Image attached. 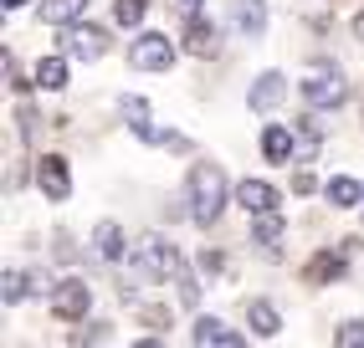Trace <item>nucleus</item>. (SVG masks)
Returning a JSON list of instances; mask_svg holds the SVG:
<instances>
[{"label": "nucleus", "instance_id": "nucleus-1", "mask_svg": "<svg viewBox=\"0 0 364 348\" xmlns=\"http://www.w3.org/2000/svg\"><path fill=\"white\" fill-rule=\"evenodd\" d=\"M226 195H236V190L226 185V169L221 164L200 159L196 169H190V215H196V226H215V220H221Z\"/></svg>", "mask_w": 364, "mask_h": 348}, {"label": "nucleus", "instance_id": "nucleus-2", "mask_svg": "<svg viewBox=\"0 0 364 348\" xmlns=\"http://www.w3.org/2000/svg\"><path fill=\"white\" fill-rule=\"evenodd\" d=\"M129 266H134V277H144V282H180L185 277L180 246L164 241V236H144L134 251H129Z\"/></svg>", "mask_w": 364, "mask_h": 348}, {"label": "nucleus", "instance_id": "nucleus-3", "mask_svg": "<svg viewBox=\"0 0 364 348\" xmlns=\"http://www.w3.org/2000/svg\"><path fill=\"white\" fill-rule=\"evenodd\" d=\"M344 97H349V77H344L333 62H313V67L303 72V103H308V108L328 113V108H344Z\"/></svg>", "mask_w": 364, "mask_h": 348}, {"label": "nucleus", "instance_id": "nucleus-4", "mask_svg": "<svg viewBox=\"0 0 364 348\" xmlns=\"http://www.w3.org/2000/svg\"><path fill=\"white\" fill-rule=\"evenodd\" d=\"M354 251H359V241H338V246H328V251H318V256H308V266H303V277H308L313 287H328V282H338V277H344V271H349Z\"/></svg>", "mask_w": 364, "mask_h": 348}, {"label": "nucleus", "instance_id": "nucleus-5", "mask_svg": "<svg viewBox=\"0 0 364 348\" xmlns=\"http://www.w3.org/2000/svg\"><path fill=\"white\" fill-rule=\"evenodd\" d=\"M57 41H62V52H67V57H77V62H98V57H108V46H113V36H108L103 26H87V21L67 26Z\"/></svg>", "mask_w": 364, "mask_h": 348}, {"label": "nucleus", "instance_id": "nucleus-6", "mask_svg": "<svg viewBox=\"0 0 364 348\" xmlns=\"http://www.w3.org/2000/svg\"><path fill=\"white\" fill-rule=\"evenodd\" d=\"M129 62L139 72H169V67H175V46H169V36H159V31H144L129 46Z\"/></svg>", "mask_w": 364, "mask_h": 348}, {"label": "nucleus", "instance_id": "nucleus-7", "mask_svg": "<svg viewBox=\"0 0 364 348\" xmlns=\"http://www.w3.org/2000/svg\"><path fill=\"white\" fill-rule=\"evenodd\" d=\"M36 185H41L46 200H67V195H72V169H67V159H62V154H41V159H36Z\"/></svg>", "mask_w": 364, "mask_h": 348}, {"label": "nucleus", "instance_id": "nucleus-8", "mask_svg": "<svg viewBox=\"0 0 364 348\" xmlns=\"http://www.w3.org/2000/svg\"><path fill=\"white\" fill-rule=\"evenodd\" d=\"M87 308H92V292H87V282H62L57 292H52V312L62 317V322H82L87 317Z\"/></svg>", "mask_w": 364, "mask_h": 348}, {"label": "nucleus", "instance_id": "nucleus-9", "mask_svg": "<svg viewBox=\"0 0 364 348\" xmlns=\"http://www.w3.org/2000/svg\"><path fill=\"white\" fill-rule=\"evenodd\" d=\"M236 200L247 205L252 215H277V200H282V195L267 185V180H241V185H236Z\"/></svg>", "mask_w": 364, "mask_h": 348}, {"label": "nucleus", "instance_id": "nucleus-10", "mask_svg": "<svg viewBox=\"0 0 364 348\" xmlns=\"http://www.w3.org/2000/svg\"><path fill=\"white\" fill-rule=\"evenodd\" d=\"M185 52L190 57H215V52H221V31H215L205 16L185 21Z\"/></svg>", "mask_w": 364, "mask_h": 348}, {"label": "nucleus", "instance_id": "nucleus-11", "mask_svg": "<svg viewBox=\"0 0 364 348\" xmlns=\"http://www.w3.org/2000/svg\"><path fill=\"white\" fill-rule=\"evenodd\" d=\"M282 92H287L282 72H262V77L252 82V92H247V103H252V113H272L282 103Z\"/></svg>", "mask_w": 364, "mask_h": 348}, {"label": "nucleus", "instance_id": "nucleus-12", "mask_svg": "<svg viewBox=\"0 0 364 348\" xmlns=\"http://www.w3.org/2000/svg\"><path fill=\"white\" fill-rule=\"evenodd\" d=\"M231 21L241 36H262L267 31V0H231Z\"/></svg>", "mask_w": 364, "mask_h": 348}, {"label": "nucleus", "instance_id": "nucleus-13", "mask_svg": "<svg viewBox=\"0 0 364 348\" xmlns=\"http://www.w3.org/2000/svg\"><path fill=\"white\" fill-rule=\"evenodd\" d=\"M196 348H247L241 333H231L221 317H200L196 322Z\"/></svg>", "mask_w": 364, "mask_h": 348}, {"label": "nucleus", "instance_id": "nucleus-14", "mask_svg": "<svg viewBox=\"0 0 364 348\" xmlns=\"http://www.w3.org/2000/svg\"><path fill=\"white\" fill-rule=\"evenodd\" d=\"M82 11H87V0H41V6H36V16L46 21V26H77V21H82Z\"/></svg>", "mask_w": 364, "mask_h": 348}, {"label": "nucleus", "instance_id": "nucleus-15", "mask_svg": "<svg viewBox=\"0 0 364 348\" xmlns=\"http://www.w3.org/2000/svg\"><path fill=\"white\" fill-rule=\"evenodd\" d=\"M118 108H124V118H129V134H139L144 143H154V138H159V134H154V123H149V103H144V97L124 92V97H118Z\"/></svg>", "mask_w": 364, "mask_h": 348}, {"label": "nucleus", "instance_id": "nucleus-16", "mask_svg": "<svg viewBox=\"0 0 364 348\" xmlns=\"http://www.w3.org/2000/svg\"><path fill=\"white\" fill-rule=\"evenodd\" d=\"M92 256L98 261L124 256V231H118V220H98V231H92Z\"/></svg>", "mask_w": 364, "mask_h": 348}, {"label": "nucleus", "instance_id": "nucleus-17", "mask_svg": "<svg viewBox=\"0 0 364 348\" xmlns=\"http://www.w3.org/2000/svg\"><path fill=\"white\" fill-rule=\"evenodd\" d=\"M293 143H298V134H287V129H262V154L272 159V164H293Z\"/></svg>", "mask_w": 364, "mask_h": 348}, {"label": "nucleus", "instance_id": "nucleus-18", "mask_svg": "<svg viewBox=\"0 0 364 348\" xmlns=\"http://www.w3.org/2000/svg\"><path fill=\"white\" fill-rule=\"evenodd\" d=\"M328 200L338 210H354V205H364V185L349 180V174H338V180H328Z\"/></svg>", "mask_w": 364, "mask_h": 348}, {"label": "nucleus", "instance_id": "nucleus-19", "mask_svg": "<svg viewBox=\"0 0 364 348\" xmlns=\"http://www.w3.org/2000/svg\"><path fill=\"white\" fill-rule=\"evenodd\" d=\"M36 87L62 92V87H67V62H62V57H41V62H36Z\"/></svg>", "mask_w": 364, "mask_h": 348}, {"label": "nucleus", "instance_id": "nucleus-20", "mask_svg": "<svg viewBox=\"0 0 364 348\" xmlns=\"http://www.w3.org/2000/svg\"><path fill=\"white\" fill-rule=\"evenodd\" d=\"M247 322H252V333H262V338H272V333L282 328V317H277L272 303H252V308H247Z\"/></svg>", "mask_w": 364, "mask_h": 348}, {"label": "nucleus", "instance_id": "nucleus-21", "mask_svg": "<svg viewBox=\"0 0 364 348\" xmlns=\"http://www.w3.org/2000/svg\"><path fill=\"white\" fill-rule=\"evenodd\" d=\"M252 241L262 246V251H277V241H282V215H257Z\"/></svg>", "mask_w": 364, "mask_h": 348}, {"label": "nucleus", "instance_id": "nucleus-22", "mask_svg": "<svg viewBox=\"0 0 364 348\" xmlns=\"http://www.w3.org/2000/svg\"><path fill=\"white\" fill-rule=\"evenodd\" d=\"M333 348H364V317H344V322H338Z\"/></svg>", "mask_w": 364, "mask_h": 348}, {"label": "nucleus", "instance_id": "nucleus-23", "mask_svg": "<svg viewBox=\"0 0 364 348\" xmlns=\"http://www.w3.org/2000/svg\"><path fill=\"white\" fill-rule=\"evenodd\" d=\"M0 282H6V287H0V297H6V308H16V303H21V297H26V292H31V277H21V271H16V266H11V271H6V277H0Z\"/></svg>", "mask_w": 364, "mask_h": 348}, {"label": "nucleus", "instance_id": "nucleus-24", "mask_svg": "<svg viewBox=\"0 0 364 348\" xmlns=\"http://www.w3.org/2000/svg\"><path fill=\"white\" fill-rule=\"evenodd\" d=\"M144 11H149V0H118V6H113V21H118V26H139Z\"/></svg>", "mask_w": 364, "mask_h": 348}, {"label": "nucleus", "instance_id": "nucleus-25", "mask_svg": "<svg viewBox=\"0 0 364 348\" xmlns=\"http://www.w3.org/2000/svg\"><path fill=\"white\" fill-rule=\"evenodd\" d=\"M98 343H108V322L103 328H77L72 333V348H98Z\"/></svg>", "mask_w": 364, "mask_h": 348}, {"label": "nucleus", "instance_id": "nucleus-26", "mask_svg": "<svg viewBox=\"0 0 364 348\" xmlns=\"http://www.w3.org/2000/svg\"><path fill=\"white\" fill-rule=\"evenodd\" d=\"M0 67H6V87H11V92H26V77H21V67H16L11 52H0Z\"/></svg>", "mask_w": 364, "mask_h": 348}, {"label": "nucleus", "instance_id": "nucleus-27", "mask_svg": "<svg viewBox=\"0 0 364 348\" xmlns=\"http://www.w3.org/2000/svg\"><path fill=\"white\" fill-rule=\"evenodd\" d=\"M175 287H180V303H185V308H196V303H200V282L190 277V271H185V277H180Z\"/></svg>", "mask_w": 364, "mask_h": 348}, {"label": "nucleus", "instance_id": "nucleus-28", "mask_svg": "<svg viewBox=\"0 0 364 348\" xmlns=\"http://www.w3.org/2000/svg\"><path fill=\"white\" fill-rule=\"evenodd\" d=\"M293 190H298V195H313V190H318V180H313V169H298V174H293Z\"/></svg>", "mask_w": 364, "mask_h": 348}, {"label": "nucleus", "instance_id": "nucleus-29", "mask_svg": "<svg viewBox=\"0 0 364 348\" xmlns=\"http://www.w3.org/2000/svg\"><path fill=\"white\" fill-rule=\"evenodd\" d=\"M36 118H41L36 108H26V103H21V134H26V138L36 134Z\"/></svg>", "mask_w": 364, "mask_h": 348}, {"label": "nucleus", "instance_id": "nucleus-30", "mask_svg": "<svg viewBox=\"0 0 364 348\" xmlns=\"http://www.w3.org/2000/svg\"><path fill=\"white\" fill-rule=\"evenodd\" d=\"M298 143H303V148H308V154H313V148H318V134H313V129H308V123H298Z\"/></svg>", "mask_w": 364, "mask_h": 348}, {"label": "nucleus", "instance_id": "nucleus-31", "mask_svg": "<svg viewBox=\"0 0 364 348\" xmlns=\"http://www.w3.org/2000/svg\"><path fill=\"white\" fill-rule=\"evenodd\" d=\"M175 11H180L185 21H196V16H200V0H175Z\"/></svg>", "mask_w": 364, "mask_h": 348}, {"label": "nucleus", "instance_id": "nucleus-32", "mask_svg": "<svg viewBox=\"0 0 364 348\" xmlns=\"http://www.w3.org/2000/svg\"><path fill=\"white\" fill-rule=\"evenodd\" d=\"M200 266H205V271H221V266H226V256H221V251H205V256H200Z\"/></svg>", "mask_w": 364, "mask_h": 348}, {"label": "nucleus", "instance_id": "nucleus-33", "mask_svg": "<svg viewBox=\"0 0 364 348\" xmlns=\"http://www.w3.org/2000/svg\"><path fill=\"white\" fill-rule=\"evenodd\" d=\"M134 348H164V343H159V338H139Z\"/></svg>", "mask_w": 364, "mask_h": 348}, {"label": "nucleus", "instance_id": "nucleus-34", "mask_svg": "<svg viewBox=\"0 0 364 348\" xmlns=\"http://www.w3.org/2000/svg\"><path fill=\"white\" fill-rule=\"evenodd\" d=\"M354 36H359V41H364V11H359V16H354Z\"/></svg>", "mask_w": 364, "mask_h": 348}, {"label": "nucleus", "instance_id": "nucleus-35", "mask_svg": "<svg viewBox=\"0 0 364 348\" xmlns=\"http://www.w3.org/2000/svg\"><path fill=\"white\" fill-rule=\"evenodd\" d=\"M0 6H6V11H21V0H0Z\"/></svg>", "mask_w": 364, "mask_h": 348}]
</instances>
